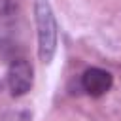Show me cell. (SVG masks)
Listing matches in <instances>:
<instances>
[{
	"label": "cell",
	"mask_w": 121,
	"mask_h": 121,
	"mask_svg": "<svg viewBox=\"0 0 121 121\" xmlns=\"http://www.w3.org/2000/svg\"><path fill=\"white\" fill-rule=\"evenodd\" d=\"M34 15H36V26H38V53L43 62H49L57 47V23H55L51 4L47 0H36Z\"/></svg>",
	"instance_id": "1"
},
{
	"label": "cell",
	"mask_w": 121,
	"mask_h": 121,
	"mask_svg": "<svg viewBox=\"0 0 121 121\" xmlns=\"http://www.w3.org/2000/svg\"><path fill=\"white\" fill-rule=\"evenodd\" d=\"M8 85L13 96H21L32 87V66L26 59H13L8 70Z\"/></svg>",
	"instance_id": "2"
},
{
	"label": "cell",
	"mask_w": 121,
	"mask_h": 121,
	"mask_svg": "<svg viewBox=\"0 0 121 121\" xmlns=\"http://www.w3.org/2000/svg\"><path fill=\"white\" fill-rule=\"evenodd\" d=\"M112 81H113L112 74L102 68H89L81 76V87L91 96H102L104 93H108L112 87Z\"/></svg>",
	"instance_id": "3"
},
{
	"label": "cell",
	"mask_w": 121,
	"mask_h": 121,
	"mask_svg": "<svg viewBox=\"0 0 121 121\" xmlns=\"http://www.w3.org/2000/svg\"><path fill=\"white\" fill-rule=\"evenodd\" d=\"M19 0H0V15H13L17 11Z\"/></svg>",
	"instance_id": "4"
}]
</instances>
